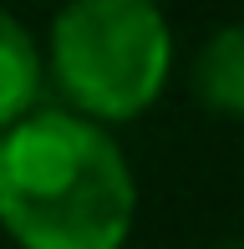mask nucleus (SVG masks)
Listing matches in <instances>:
<instances>
[{
  "label": "nucleus",
  "instance_id": "f257e3e1",
  "mask_svg": "<svg viewBox=\"0 0 244 249\" xmlns=\"http://www.w3.org/2000/svg\"><path fill=\"white\" fill-rule=\"evenodd\" d=\"M138 178L117 138L66 107H36L0 132V229L20 249H122Z\"/></svg>",
  "mask_w": 244,
  "mask_h": 249
},
{
  "label": "nucleus",
  "instance_id": "f03ea898",
  "mask_svg": "<svg viewBox=\"0 0 244 249\" xmlns=\"http://www.w3.org/2000/svg\"><path fill=\"white\" fill-rule=\"evenodd\" d=\"M173 71V31L148 0H71L51 16V76L66 112L132 122L163 97Z\"/></svg>",
  "mask_w": 244,
  "mask_h": 249
},
{
  "label": "nucleus",
  "instance_id": "7ed1b4c3",
  "mask_svg": "<svg viewBox=\"0 0 244 249\" xmlns=\"http://www.w3.org/2000/svg\"><path fill=\"white\" fill-rule=\"evenodd\" d=\"M41 87H46L41 41L26 31V20H16L10 10H0V132L36 112Z\"/></svg>",
  "mask_w": 244,
  "mask_h": 249
},
{
  "label": "nucleus",
  "instance_id": "20e7f679",
  "mask_svg": "<svg viewBox=\"0 0 244 249\" xmlns=\"http://www.w3.org/2000/svg\"><path fill=\"white\" fill-rule=\"evenodd\" d=\"M193 97L219 117H244V20L204 36L193 56Z\"/></svg>",
  "mask_w": 244,
  "mask_h": 249
},
{
  "label": "nucleus",
  "instance_id": "39448f33",
  "mask_svg": "<svg viewBox=\"0 0 244 249\" xmlns=\"http://www.w3.org/2000/svg\"><path fill=\"white\" fill-rule=\"evenodd\" d=\"M214 249H244V239H219Z\"/></svg>",
  "mask_w": 244,
  "mask_h": 249
}]
</instances>
